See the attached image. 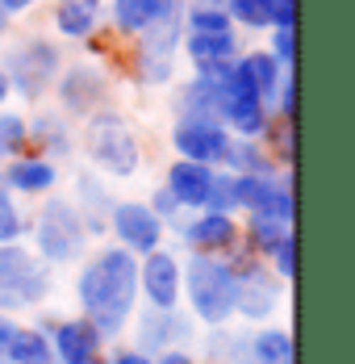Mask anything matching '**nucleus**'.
<instances>
[{
	"instance_id": "1",
	"label": "nucleus",
	"mask_w": 355,
	"mask_h": 364,
	"mask_svg": "<svg viewBox=\"0 0 355 364\" xmlns=\"http://www.w3.org/2000/svg\"><path fill=\"white\" fill-rule=\"evenodd\" d=\"M134 285H138L134 259L126 252H105L80 277V301L101 331H117L121 318L130 314V306H134Z\"/></svg>"
},
{
	"instance_id": "2",
	"label": "nucleus",
	"mask_w": 355,
	"mask_h": 364,
	"mask_svg": "<svg viewBox=\"0 0 355 364\" xmlns=\"http://www.w3.org/2000/svg\"><path fill=\"white\" fill-rule=\"evenodd\" d=\"M188 297L205 323H222L234 310V272L222 268L217 259H192L188 268Z\"/></svg>"
},
{
	"instance_id": "3",
	"label": "nucleus",
	"mask_w": 355,
	"mask_h": 364,
	"mask_svg": "<svg viewBox=\"0 0 355 364\" xmlns=\"http://www.w3.org/2000/svg\"><path fill=\"white\" fill-rule=\"evenodd\" d=\"M88 155L105 168V172H117V176H130L138 168V146H134V134L117 122V117H97L88 126Z\"/></svg>"
},
{
	"instance_id": "4",
	"label": "nucleus",
	"mask_w": 355,
	"mask_h": 364,
	"mask_svg": "<svg viewBox=\"0 0 355 364\" xmlns=\"http://www.w3.org/2000/svg\"><path fill=\"white\" fill-rule=\"evenodd\" d=\"M46 293V268L17 247H0V301H34Z\"/></svg>"
},
{
	"instance_id": "5",
	"label": "nucleus",
	"mask_w": 355,
	"mask_h": 364,
	"mask_svg": "<svg viewBox=\"0 0 355 364\" xmlns=\"http://www.w3.org/2000/svg\"><path fill=\"white\" fill-rule=\"evenodd\" d=\"M217 105L226 113V122L234 126V130H243V134H255L259 126H263V109H259V92L247 84V75L239 72H222L217 80Z\"/></svg>"
},
{
	"instance_id": "6",
	"label": "nucleus",
	"mask_w": 355,
	"mask_h": 364,
	"mask_svg": "<svg viewBox=\"0 0 355 364\" xmlns=\"http://www.w3.org/2000/svg\"><path fill=\"white\" fill-rule=\"evenodd\" d=\"M176 146L184 151V159L192 164H217L230 155V139L222 134V126H213L205 117H188L176 126Z\"/></svg>"
},
{
	"instance_id": "7",
	"label": "nucleus",
	"mask_w": 355,
	"mask_h": 364,
	"mask_svg": "<svg viewBox=\"0 0 355 364\" xmlns=\"http://www.w3.org/2000/svg\"><path fill=\"white\" fill-rule=\"evenodd\" d=\"M38 239H42V252L50 255V259H75L80 243H84V230H80V222H75V214H71L67 205L55 201V205L42 214Z\"/></svg>"
},
{
	"instance_id": "8",
	"label": "nucleus",
	"mask_w": 355,
	"mask_h": 364,
	"mask_svg": "<svg viewBox=\"0 0 355 364\" xmlns=\"http://www.w3.org/2000/svg\"><path fill=\"white\" fill-rule=\"evenodd\" d=\"M113 226L121 235V243L138 247V252H155V239H159V218L146 210V205H117Z\"/></svg>"
},
{
	"instance_id": "9",
	"label": "nucleus",
	"mask_w": 355,
	"mask_h": 364,
	"mask_svg": "<svg viewBox=\"0 0 355 364\" xmlns=\"http://www.w3.org/2000/svg\"><path fill=\"white\" fill-rule=\"evenodd\" d=\"M142 281H146V293H151V301L159 306V310H172L180 297V268L172 255L155 252L146 259V268H142Z\"/></svg>"
},
{
	"instance_id": "10",
	"label": "nucleus",
	"mask_w": 355,
	"mask_h": 364,
	"mask_svg": "<svg viewBox=\"0 0 355 364\" xmlns=\"http://www.w3.org/2000/svg\"><path fill=\"white\" fill-rule=\"evenodd\" d=\"M234 306H243L251 318H263L268 310H276V285L259 268H251L243 281H234Z\"/></svg>"
},
{
	"instance_id": "11",
	"label": "nucleus",
	"mask_w": 355,
	"mask_h": 364,
	"mask_svg": "<svg viewBox=\"0 0 355 364\" xmlns=\"http://www.w3.org/2000/svg\"><path fill=\"white\" fill-rule=\"evenodd\" d=\"M213 188V176L205 164H192V159H180L172 168V197L176 201H188V205H205Z\"/></svg>"
},
{
	"instance_id": "12",
	"label": "nucleus",
	"mask_w": 355,
	"mask_h": 364,
	"mask_svg": "<svg viewBox=\"0 0 355 364\" xmlns=\"http://www.w3.org/2000/svg\"><path fill=\"white\" fill-rule=\"evenodd\" d=\"M13 68H17V84L26 88V92H38L50 72H55V50L50 46H26L17 59H13Z\"/></svg>"
},
{
	"instance_id": "13",
	"label": "nucleus",
	"mask_w": 355,
	"mask_h": 364,
	"mask_svg": "<svg viewBox=\"0 0 355 364\" xmlns=\"http://www.w3.org/2000/svg\"><path fill=\"white\" fill-rule=\"evenodd\" d=\"M55 348L67 364H88L97 352V335L88 331V323H63L55 331Z\"/></svg>"
},
{
	"instance_id": "14",
	"label": "nucleus",
	"mask_w": 355,
	"mask_h": 364,
	"mask_svg": "<svg viewBox=\"0 0 355 364\" xmlns=\"http://www.w3.org/2000/svg\"><path fill=\"white\" fill-rule=\"evenodd\" d=\"M97 13H101V0H59V30L71 38L88 34L97 26Z\"/></svg>"
},
{
	"instance_id": "15",
	"label": "nucleus",
	"mask_w": 355,
	"mask_h": 364,
	"mask_svg": "<svg viewBox=\"0 0 355 364\" xmlns=\"http://www.w3.org/2000/svg\"><path fill=\"white\" fill-rule=\"evenodd\" d=\"M176 0H117V26L121 30H146L159 13H168Z\"/></svg>"
},
{
	"instance_id": "16",
	"label": "nucleus",
	"mask_w": 355,
	"mask_h": 364,
	"mask_svg": "<svg viewBox=\"0 0 355 364\" xmlns=\"http://www.w3.org/2000/svg\"><path fill=\"white\" fill-rule=\"evenodd\" d=\"M184 239L192 247H226L234 239V222L226 218V214H209V218H201L197 226H188Z\"/></svg>"
},
{
	"instance_id": "17",
	"label": "nucleus",
	"mask_w": 355,
	"mask_h": 364,
	"mask_svg": "<svg viewBox=\"0 0 355 364\" xmlns=\"http://www.w3.org/2000/svg\"><path fill=\"white\" fill-rule=\"evenodd\" d=\"M230 50H234V38L226 34V30H222V34H192L188 38V55H192L201 68H217Z\"/></svg>"
},
{
	"instance_id": "18",
	"label": "nucleus",
	"mask_w": 355,
	"mask_h": 364,
	"mask_svg": "<svg viewBox=\"0 0 355 364\" xmlns=\"http://www.w3.org/2000/svg\"><path fill=\"white\" fill-rule=\"evenodd\" d=\"M9 181L17 184L21 193H42V188L55 184V168L42 164V159H17V164L9 168Z\"/></svg>"
},
{
	"instance_id": "19",
	"label": "nucleus",
	"mask_w": 355,
	"mask_h": 364,
	"mask_svg": "<svg viewBox=\"0 0 355 364\" xmlns=\"http://www.w3.org/2000/svg\"><path fill=\"white\" fill-rule=\"evenodd\" d=\"M4 352L17 364H50V343L38 331H13V339H9Z\"/></svg>"
},
{
	"instance_id": "20",
	"label": "nucleus",
	"mask_w": 355,
	"mask_h": 364,
	"mask_svg": "<svg viewBox=\"0 0 355 364\" xmlns=\"http://www.w3.org/2000/svg\"><path fill=\"white\" fill-rule=\"evenodd\" d=\"M188 21H192V34H222L226 30L222 0H192L188 4Z\"/></svg>"
},
{
	"instance_id": "21",
	"label": "nucleus",
	"mask_w": 355,
	"mask_h": 364,
	"mask_svg": "<svg viewBox=\"0 0 355 364\" xmlns=\"http://www.w3.org/2000/svg\"><path fill=\"white\" fill-rule=\"evenodd\" d=\"M255 360L259 364H293V339L284 331H263L255 339Z\"/></svg>"
},
{
	"instance_id": "22",
	"label": "nucleus",
	"mask_w": 355,
	"mask_h": 364,
	"mask_svg": "<svg viewBox=\"0 0 355 364\" xmlns=\"http://www.w3.org/2000/svg\"><path fill=\"white\" fill-rule=\"evenodd\" d=\"M239 72L247 75V84L259 92V97L276 88V63H272L268 55H251V59H243V63H239Z\"/></svg>"
},
{
	"instance_id": "23",
	"label": "nucleus",
	"mask_w": 355,
	"mask_h": 364,
	"mask_svg": "<svg viewBox=\"0 0 355 364\" xmlns=\"http://www.w3.org/2000/svg\"><path fill=\"white\" fill-rule=\"evenodd\" d=\"M230 13L247 26H268L272 21V0H230Z\"/></svg>"
},
{
	"instance_id": "24",
	"label": "nucleus",
	"mask_w": 355,
	"mask_h": 364,
	"mask_svg": "<svg viewBox=\"0 0 355 364\" xmlns=\"http://www.w3.org/2000/svg\"><path fill=\"white\" fill-rule=\"evenodd\" d=\"M205 201H213V210H217V214H226V210L239 201V197H234V181H213V188H209V197H205Z\"/></svg>"
},
{
	"instance_id": "25",
	"label": "nucleus",
	"mask_w": 355,
	"mask_h": 364,
	"mask_svg": "<svg viewBox=\"0 0 355 364\" xmlns=\"http://www.w3.org/2000/svg\"><path fill=\"white\" fill-rule=\"evenodd\" d=\"M21 134H26L21 130V117H0V155L21 143Z\"/></svg>"
},
{
	"instance_id": "26",
	"label": "nucleus",
	"mask_w": 355,
	"mask_h": 364,
	"mask_svg": "<svg viewBox=\"0 0 355 364\" xmlns=\"http://www.w3.org/2000/svg\"><path fill=\"white\" fill-rule=\"evenodd\" d=\"M17 230H21V226H17V214H13V205H9V193H0V243H9Z\"/></svg>"
},
{
	"instance_id": "27",
	"label": "nucleus",
	"mask_w": 355,
	"mask_h": 364,
	"mask_svg": "<svg viewBox=\"0 0 355 364\" xmlns=\"http://www.w3.org/2000/svg\"><path fill=\"white\" fill-rule=\"evenodd\" d=\"M272 21H280L284 30H293V0H272Z\"/></svg>"
},
{
	"instance_id": "28",
	"label": "nucleus",
	"mask_w": 355,
	"mask_h": 364,
	"mask_svg": "<svg viewBox=\"0 0 355 364\" xmlns=\"http://www.w3.org/2000/svg\"><path fill=\"white\" fill-rule=\"evenodd\" d=\"M276 50H280L284 59H293V30H280L276 34Z\"/></svg>"
},
{
	"instance_id": "29",
	"label": "nucleus",
	"mask_w": 355,
	"mask_h": 364,
	"mask_svg": "<svg viewBox=\"0 0 355 364\" xmlns=\"http://www.w3.org/2000/svg\"><path fill=\"white\" fill-rule=\"evenodd\" d=\"M9 339H13V327L0 318V356H4V348H9Z\"/></svg>"
},
{
	"instance_id": "30",
	"label": "nucleus",
	"mask_w": 355,
	"mask_h": 364,
	"mask_svg": "<svg viewBox=\"0 0 355 364\" xmlns=\"http://www.w3.org/2000/svg\"><path fill=\"white\" fill-rule=\"evenodd\" d=\"M113 364H146V360H142V356H134V352H130V356H117V360H113Z\"/></svg>"
},
{
	"instance_id": "31",
	"label": "nucleus",
	"mask_w": 355,
	"mask_h": 364,
	"mask_svg": "<svg viewBox=\"0 0 355 364\" xmlns=\"http://www.w3.org/2000/svg\"><path fill=\"white\" fill-rule=\"evenodd\" d=\"M4 9H26V4H34V0H0Z\"/></svg>"
},
{
	"instance_id": "32",
	"label": "nucleus",
	"mask_w": 355,
	"mask_h": 364,
	"mask_svg": "<svg viewBox=\"0 0 355 364\" xmlns=\"http://www.w3.org/2000/svg\"><path fill=\"white\" fill-rule=\"evenodd\" d=\"M163 364H188L184 356H163Z\"/></svg>"
},
{
	"instance_id": "33",
	"label": "nucleus",
	"mask_w": 355,
	"mask_h": 364,
	"mask_svg": "<svg viewBox=\"0 0 355 364\" xmlns=\"http://www.w3.org/2000/svg\"><path fill=\"white\" fill-rule=\"evenodd\" d=\"M4 92H9V84H4V72H0V101H4Z\"/></svg>"
},
{
	"instance_id": "34",
	"label": "nucleus",
	"mask_w": 355,
	"mask_h": 364,
	"mask_svg": "<svg viewBox=\"0 0 355 364\" xmlns=\"http://www.w3.org/2000/svg\"><path fill=\"white\" fill-rule=\"evenodd\" d=\"M4 13H9V9H4V4H0V30H4Z\"/></svg>"
},
{
	"instance_id": "35",
	"label": "nucleus",
	"mask_w": 355,
	"mask_h": 364,
	"mask_svg": "<svg viewBox=\"0 0 355 364\" xmlns=\"http://www.w3.org/2000/svg\"><path fill=\"white\" fill-rule=\"evenodd\" d=\"M88 364H97V360H88Z\"/></svg>"
}]
</instances>
